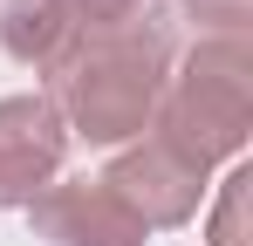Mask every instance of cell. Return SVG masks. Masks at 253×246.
<instances>
[{"label":"cell","instance_id":"6da1fadb","mask_svg":"<svg viewBox=\"0 0 253 246\" xmlns=\"http://www.w3.org/2000/svg\"><path fill=\"white\" fill-rule=\"evenodd\" d=\"M171 62H178V21L144 7V14H130L117 28H76V41L48 69L42 96L62 110L69 144L124 151V144H137L151 130Z\"/></svg>","mask_w":253,"mask_h":246},{"label":"cell","instance_id":"7a4b0ae2","mask_svg":"<svg viewBox=\"0 0 253 246\" xmlns=\"http://www.w3.org/2000/svg\"><path fill=\"white\" fill-rule=\"evenodd\" d=\"M151 137L171 144L185 164L219 171V164H240L253 137V41L247 35H199L165 76L158 96V117Z\"/></svg>","mask_w":253,"mask_h":246},{"label":"cell","instance_id":"3957f363","mask_svg":"<svg viewBox=\"0 0 253 246\" xmlns=\"http://www.w3.org/2000/svg\"><path fill=\"white\" fill-rule=\"evenodd\" d=\"M96 178L117 192V205H124L144 233L192 226V219L206 212V192H212L206 171H199V164H185L171 144H158L151 130H144L137 144H124V151H110V164H103Z\"/></svg>","mask_w":253,"mask_h":246},{"label":"cell","instance_id":"277c9868","mask_svg":"<svg viewBox=\"0 0 253 246\" xmlns=\"http://www.w3.org/2000/svg\"><path fill=\"white\" fill-rule=\"evenodd\" d=\"M69 164V130L62 110L42 89L0 96V212H28Z\"/></svg>","mask_w":253,"mask_h":246},{"label":"cell","instance_id":"5b68a950","mask_svg":"<svg viewBox=\"0 0 253 246\" xmlns=\"http://www.w3.org/2000/svg\"><path fill=\"white\" fill-rule=\"evenodd\" d=\"M28 226L42 246H144L151 233L130 219L103 178H55L28 205Z\"/></svg>","mask_w":253,"mask_h":246},{"label":"cell","instance_id":"8992f818","mask_svg":"<svg viewBox=\"0 0 253 246\" xmlns=\"http://www.w3.org/2000/svg\"><path fill=\"white\" fill-rule=\"evenodd\" d=\"M69 41H76V14H69L62 0H0V48H7L21 69L48 76Z\"/></svg>","mask_w":253,"mask_h":246},{"label":"cell","instance_id":"52a82bcc","mask_svg":"<svg viewBox=\"0 0 253 246\" xmlns=\"http://www.w3.org/2000/svg\"><path fill=\"white\" fill-rule=\"evenodd\" d=\"M247 185H253V171L247 164H233L212 192V212H206V246H253V226H247Z\"/></svg>","mask_w":253,"mask_h":246},{"label":"cell","instance_id":"ba28073f","mask_svg":"<svg viewBox=\"0 0 253 246\" xmlns=\"http://www.w3.org/2000/svg\"><path fill=\"white\" fill-rule=\"evenodd\" d=\"M178 21H192L199 35H247L253 0H178Z\"/></svg>","mask_w":253,"mask_h":246},{"label":"cell","instance_id":"9c48e42d","mask_svg":"<svg viewBox=\"0 0 253 246\" xmlns=\"http://www.w3.org/2000/svg\"><path fill=\"white\" fill-rule=\"evenodd\" d=\"M69 14H76V28H117V21H130V14H144L151 0H62Z\"/></svg>","mask_w":253,"mask_h":246}]
</instances>
